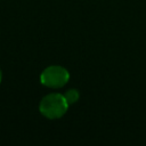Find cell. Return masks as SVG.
<instances>
[{"mask_svg": "<svg viewBox=\"0 0 146 146\" xmlns=\"http://www.w3.org/2000/svg\"><path fill=\"white\" fill-rule=\"evenodd\" d=\"M68 108V103L66 102L64 95L50 94L42 98L39 111L48 119H59L62 117Z\"/></svg>", "mask_w": 146, "mask_h": 146, "instance_id": "obj_1", "label": "cell"}, {"mask_svg": "<svg viewBox=\"0 0 146 146\" xmlns=\"http://www.w3.org/2000/svg\"><path fill=\"white\" fill-rule=\"evenodd\" d=\"M68 71L58 65L47 67L40 75V82L49 88H60L68 82Z\"/></svg>", "mask_w": 146, "mask_h": 146, "instance_id": "obj_2", "label": "cell"}, {"mask_svg": "<svg viewBox=\"0 0 146 146\" xmlns=\"http://www.w3.org/2000/svg\"><path fill=\"white\" fill-rule=\"evenodd\" d=\"M64 97L66 99V102L68 103V105L74 104L75 102H78L79 99V91L75 89H70L64 94Z\"/></svg>", "mask_w": 146, "mask_h": 146, "instance_id": "obj_3", "label": "cell"}, {"mask_svg": "<svg viewBox=\"0 0 146 146\" xmlns=\"http://www.w3.org/2000/svg\"><path fill=\"white\" fill-rule=\"evenodd\" d=\"M1 80H2V73H1V70H0V82H1Z\"/></svg>", "mask_w": 146, "mask_h": 146, "instance_id": "obj_4", "label": "cell"}]
</instances>
